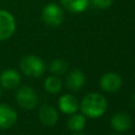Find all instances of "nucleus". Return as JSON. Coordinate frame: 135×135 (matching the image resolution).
Instances as JSON below:
<instances>
[{
    "label": "nucleus",
    "mask_w": 135,
    "mask_h": 135,
    "mask_svg": "<svg viewBox=\"0 0 135 135\" xmlns=\"http://www.w3.org/2000/svg\"><path fill=\"white\" fill-rule=\"evenodd\" d=\"M90 2L98 9H107L112 5L113 0H90Z\"/></svg>",
    "instance_id": "17"
},
{
    "label": "nucleus",
    "mask_w": 135,
    "mask_h": 135,
    "mask_svg": "<svg viewBox=\"0 0 135 135\" xmlns=\"http://www.w3.org/2000/svg\"><path fill=\"white\" fill-rule=\"evenodd\" d=\"M132 126L131 116L127 113H117L112 116L111 118V127L118 132H124L129 130Z\"/></svg>",
    "instance_id": "11"
},
{
    "label": "nucleus",
    "mask_w": 135,
    "mask_h": 135,
    "mask_svg": "<svg viewBox=\"0 0 135 135\" xmlns=\"http://www.w3.org/2000/svg\"><path fill=\"white\" fill-rule=\"evenodd\" d=\"M38 117L40 119V121L47 127H52L54 126L57 120H58V112L56 111L55 108H53L52 105H47L44 104L39 109L38 112Z\"/></svg>",
    "instance_id": "10"
},
{
    "label": "nucleus",
    "mask_w": 135,
    "mask_h": 135,
    "mask_svg": "<svg viewBox=\"0 0 135 135\" xmlns=\"http://www.w3.org/2000/svg\"><path fill=\"white\" fill-rule=\"evenodd\" d=\"M108 108L107 99L98 93H90L85 95L80 103V110L85 117L98 118L102 116Z\"/></svg>",
    "instance_id": "1"
},
{
    "label": "nucleus",
    "mask_w": 135,
    "mask_h": 135,
    "mask_svg": "<svg viewBox=\"0 0 135 135\" xmlns=\"http://www.w3.org/2000/svg\"><path fill=\"white\" fill-rule=\"evenodd\" d=\"M73 135H84V134H82V133H75V134H73Z\"/></svg>",
    "instance_id": "19"
},
{
    "label": "nucleus",
    "mask_w": 135,
    "mask_h": 135,
    "mask_svg": "<svg viewBox=\"0 0 135 135\" xmlns=\"http://www.w3.org/2000/svg\"><path fill=\"white\" fill-rule=\"evenodd\" d=\"M99 84L103 91L108 93H115L121 88L122 80L117 73L109 72L101 76L99 80Z\"/></svg>",
    "instance_id": "6"
},
{
    "label": "nucleus",
    "mask_w": 135,
    "mask_h": 135,
    "mask_svg": "<svg viewBox=\"0 0 135 135\" xmlns=\"http://www.w3.org/2000/svg\"><path fill=\"white\" fill-rule=\"evenodd\" d=\"M85 82V77L83 73L79 70H73L69 73L66 79H65V84L68 89L71 91H78L80 90Z\"/></svg>",
    "instance_id": "12"
},
{
    "label": "nucleus",
    "mask_w": 135,
    "mask_h": 135,
    "mask_svg": "<svg viewBox=\"0 0 135 135\" xmlns=\"http://www.w3.org/2000/svg\"><path fill=\"white\" fill-rule=\"evenodd\" d=\"M41 19L47 26L57 27L62 23L64 19L63 9L57 3H49L43 7L41 12Z\"/></svg>",
    "instance_id": "3"
},
{
    "label": "nucleus",
    "mask_w": 135,
    "mask_h": 135,
    "mask_svg": "<svg viewBox=\"0 0 135 135\" xmlns=\"http://www.w3.org/2000/svg\"><path fill=\"white\" fill-rule=\"evenodd\" d=\"M21 71L28 77L37 78L40 77L45 71V64L43 60L35 55H27L20 61Z\"/></svg>",
    "instance_id": "2"
},
{
    "label": "nucleus",
    "mask_w": 135,
    "mask_h": 135,
    "mask_svg": "<svg viewBox=\"0 0 135 135\" xmlns=\"http://www.w3.org/2000/svg\"><path fill=\"white\" fill-rule=\"evenodd\" d=\"M49 69L54 75H61L66 71L68 63L63 59H54L50 63Z\"/></svg>",
    "instance_id": "16"
},
{
    "label": "nucleus",
    "mask_w": 135,
    "mask_h": 135,
    "mask_svg": "<svg viewBox=\"0 0 135 135\" xmlns=\"http://www.w3.org/2000/svg\"><path fill=\"white\" fill-rule=\"evenodd\" d=\"M16 100L21 108L25 110H32L38 103V96L34 91V89L24 85L17 91Z\"/></svg>",
    "instance_id": "4"
},
{
    "label": "nucleus",
    "mask_w": 135,
    "mask_h": 135,
    "mask_svg": "<svg viewBox=\"0 0 135 135\" xmlns=\"http://www.w3.org/2000/svg\"><path fill=\"white\" fill-rule=\"evenodd\" d=\"M132 103H133V105L135 107V94L132 96Z\"/></svg>",
    "instance_id": "18"
},
{
    "label": "nucleus",
    "mask_w": 135,
    "mask_h": 135,
    "mask_svg": "<svg viewBox=\"0 0 135 135\" xmlns=\"http://www.w3.org/2000/svg\"><path fill=\"white\" fill-rule=\"evenodd\" d=\"M78 100L72 94H64L58 100V108L64 114H74L78 110Z\"/></svg>",
    "instance_id": "9"
},
{
    "label": "nucleus",
    "mask_w": 135,
    "mask_h": 135,
    "mask_svg": "<svg viewBox=\"0 0 135 135\" xmlns=\"http://www.w3.org/2000/svg\"><path fill=\"white\" fill-rule=\"evenodd\" d=\"M0 96H1V90H0Z\"/></svg>",
    "instance_id": "20"
},
{
    "label": "nucleus",
    "mask_w": 135,
    "mask_h": 135,
    "mask_svg": "<svg viewBox=\"0 0 135 135\" xmlns=\"http://www.w3.org/2000/svg\"><path fill=\"white\" fill-rule=\"evenodd\" d=\"M20 81L21 76L16 70L7 69L0 74V83L5 89H14L19 85Z\"/></svg>",
    "instance_id": "8"
},
{
    "label": "nucleus",
    "mask_w": 135,
    "mask_h": 135,
    "mask_svg": "<svg viewBox=\"0 0 135 135\" xmlns=\"http://www.w3.org/2000/svg\"><path fill=\"white\" fill-rule=\"evenodd\" d=\"M85 126V116L83 114H72L68 120V127L70 130L78 132L81 131Z\"/></svg>",
    "instance_id": "14"
},
{
    "label": "nucleus",
    "mask_w": 135,
    "mask_h": 135,
    "mask_svg": "<svg viewBox=\"0 0 135 135\" xmlns=\"http://www.w3.org/2000/svg\"><path fill=\"white\" fill-rule=\"evenodd\" d=\"M60 4L70 13L80 14L89 7L91 2L90 0H60Z\"/></svg>",
    "instance_id": "13"
},
{
    "label": "nucleus",
    "mask_w": 135,
    "mask_h": 135,
    "mask_svg": "<svg viewBox=\"0 0 135 135\" xmlns=\"http://www.w3.org/2000/svg\"><path fill=\"white\" fill-rule=\"evenodd\" d=\"M44 89L51 93V94H56L58 92L61 91L62 89V82L59 79V77L53 75V76H49L45 80H44Z\"/></svg>",
    "instance_id": "15"
},
{
    "label": "nucleus",
    "mask_w": 135,
    "mask_h": 135,
    "mask_svg": "<svg viewBox=\"0 0 135 135\" xmlns=\"http://www.w3.org/2000/svg\"><path fill=\"white\" fill-rule=\"evenodd\" d=\"M16 30V21L14 16L4 9H0V40L11 38Z\"/></svg>",
    "instance_id": "5"
},
{
    "label": "nucleus",
    "mask_w": 135,
    "mask_h": 135,
    "mask_svg": "<svg viewBox=\"0 0 135 135\" xmlns=\"http://www.w3.org/2000/svg\"><path fill=\"white\" fill-rule=\"evenodd\" d=\"M17 121L16 111L8 104L0 103V129L6 130L12 128Z\"/></svg>",
    "instance_id": "7"
}]
</instances>
